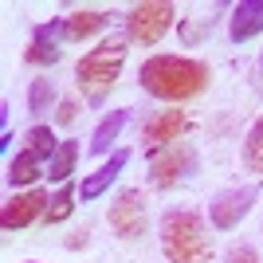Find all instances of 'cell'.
Instances as JSON below:
<instances>
[{
	"label": "cell",
	"instance_id": "1",
	"mask_svg": "<svg viewBox=\"0 0 263 263\" xmlns=\"http://www.w3.org/2000/svg\"><path fill=\"white\" fill-rule=\"evenodd\" d=\"M209 63L204 59H193V55H154L145 59L142 71H138V87L154 99L165 102H189L209 90Z\"/></svg>",
	"mask_w": 263,
	"mask_h": 263
},
{
	"label": "cell",
	"instance_id": "2",
	"mask_svg": "<svg viewBox=\"0 0 263 263\" xmlns=\"http://www.w3.org/2000/svg\"><path fill=\"white\" fill-rule=\"evenodd\" d=\"M126 44H130L126 35H106V40H99V47H90L75 63V87L83 90V99L90 106H102L106 95L114 90L122 63H126V51H130Z\"/></svg>",
	"mask_w": 263,
	"mask_h": 263
},
{
	"label": "cell",
	"instance_id": "3",
	"mask_svg": "<svg viewBox=\"0 0 263 263\" xmlns=\"http://www.w3.org/2000/svg\"><path fill=\"white\" fill-rule=\"evenodd\" d=\"M161 252L169 263H209L212 259V236L204 228V216L193 209H169L161 216Z\"/></svg>",
	"mask_w": 263,
	"mask_h": 263
},
{
	"label": "cell",
	"instance_id": "4",
	"mask_svg": "<svg viewBox=\"0 0 263 263\" xmlns=\"http://www.w3.org/2000/svg\"><path fill=\"white\" fill-rule=\"evenodd\" d=\"M189 173H197V149L189 142H173V145L149 154V185L161 189V193L185 185Z\"/></svg>",
	"mask_w": 263,
	"mask_h": 263
},
{
	"label": "cell",
	"instance_id": "5",
	"mask_svg": "<svg viewBox=\"0 0 263 263\" xmlns=\"http://www.w3.org/2000/svg\"><path fill=\"white\" fill-rule=\"evenodd\" d=\"M173 16L177 8L169 4V0H145V4H134L130 12H126V40H134V44H157L169 28H173Z\"/></svg>",
	"mask_w": 263,
	"mask_h": 263
},
{
	"label": "cell",
	"instance_id": "6",
	"mask_svg": "<svg viewBox=\"0 0 263 263\" xmlns=\"http://www.w3.org/2000/svg\"><path fill=\"white\" fill-rule=\"evenodd\" d=\"M106 224L118 240H142L145 236V193L142 189L114 193V200L106 209Z\"/></svg>",
	"mask_w": 263,
	"mask_h": 263
},
{
	"label": "cell",
	"instance_id": "7",
	"mask_svg": "<svg viewBox=\"0 0 263 263\" xmlns=\"http://www.w3.org/2000/svg\"><path fill=\"white\" fill-rule=\"evenodd\" d=\"M255 197H259V185H232V189H224V193H216V197H212V204H209L212 228L232 232L243 216H248V212H252Z\"/></svg>",
	"mask_w": 263,
	"mask_h": 263
},
{
	"label": "cell",
	"instance_id": "8",
	"mask_svg": "<svg viewBox=\"0 0 263 263\" xmlns=\"http://www.w3.org/2000/svg\"><path fill=\"white\" fill-rule=\"evenodd\" d=\"M189 130L185 110H157L154 118L142 122V145L154 154V149H165V145L181 142V134Z\"/></svg>",
	"mask_w": 263,
	"mask_h": 263
},
{
	"label": "cell",
	"instance_id": "9",
	"mask_svg": "<svg viewBox=\"0 0 263 263\" xmlns=\"http://www.w3.org/2000/svg\"><path fill=\"white\" fill-rule=\"evenodd\" d=\"M47 200H51V197H47L44 189L16 193V197L0 209V224H4V232H20V228H28V224H35V220H44Z\"/></svg>",
	"mask_w": 263,
	"mask_h": 263
},
{
	"label": "cell",
	"instance_id": "10",
	"mask_svg": "<svg viewBox=\"0 0 263 263\" xmlns=\"http://www.w3.org/2000/svg\"><path fill=\"white\" fill-rule=\"evenodd\" d=\"M110 28V12L99 8H79L71 16H59L55 20V32H59V44H79V40H90Z\"/></svg>",
	"mask_w": 263,
	"mask_h": 263
},
{
	"label": "cell",
	"instance_id": "11",
	"mask_svg": "<svg viewBox=\"0 0 263 263\" xmlns=\"http://www.w3.org/2000/svg\"><path fill=\"white\" fill-rule=\"evenodd\" d=\"M126 161H130V149H114V154H110V161L99 165V169H95V173H90L87 181L79 185V200H87V204H90V200H99L102 193H106V189L122 177Z\"/></svg>",
	"mask_w": 263,
	"mask_h": 263
},
{
	"label": "cell",
	"instance_id": "12",
	"mask_svg": "<svg viewBox=\"0 0 263 263\" xmlns=\"http://www.w3.org/2000/svg\"><path fill=\"white\" fill-rule=\"evenodd\" d=\"M24 59H28L32 67H40V71H47V67L59 63V32H55V20L32 28V40H28Z\"/></svg>",
	"mask_w": 263,
	"mask_h": 263
},
{
	"label": "cell",
	"instance_id": "13",
	"mask_svg": "<svg viewBox=\"0 0 263 263\" xmlns=\"http://www.w3.org/2000/svg\"><path fill=\"white\" fill-rule=\"evenodd\" d=\"M259 32H263V0H240L232 8V20H228L232 44H248Z\"/></svg>",
	"mask_w": 263,
	"mask_h": 263
},
{
	"label": "cell",
	"instance_id": "14",
	"mask_svg": "<svg viewBox=\"0 0 263 263\" xmlns=\"http://www.w3.org/2000/svg\"><path fill=\"white\" fill-rule=\"evenodd\" d=\"M44 173H47V161H44V157H35L32 149H20V154L8 161V185H12V189L35 185Z\"/></svg>",
	"mask_w": 263,
	"mask_h": 263
},
{
	"label": "cell",
	"instance_id": "15",
	"mask_svg": "<svg viewBox=\"0 0 263 263\" xmlns=\"http://www.w3.org/2000/svg\"><path fill=\"white\" fill-rule=\"evenodd\" d=\"M126 122H130V110L122 106V110H110L106 118L95 126V134H90V154H110V145L118 142V134L126 130Z\"/></svg>",
	"mask_w": 263,
	"mask_h": 263
},
{
	"label": "cell",
	"instance_id": "16",
	"mask_svg": "<svg viewBox=\"0 0 263 263\" xmlns=\"http://www.w3.org/2000/svg\"><path fill=\"white\" fill-rule=\"evenodd\" d=\"M75 165H79V142H75V138H63L59 149H55V157L47 161V181L67 185V177L75 173Z\"/></svg>",
	"mask_w": 263,
	"mask_h": 263
},
{
	"label": "cell",
	"instance_id": "17",
	"mask_svg": "<svg viewBox=\"0 0 263 263\" xmlns=\"http://www.w3.org/2000/svg\"><path fill=\"white\" fill-rule=\"evenodd\" d=\"M71 209H75V185L67 181V185H59L51 193V200H47V209H44V224H63L71 216Z\"/></svg>",
	"mask_w": 263,
	"mask_h": 263
},
{
	"label": "cell",
	"instance_id": "18",
	"mask_svg": "<svg viewBox=\"0 0 263 263\" xmlns=\"http://www.w3.org/2000/svg\"><path fill=\"white\" fill-rule=\"evenodd\" d=\"M24 149H32L35 157H44V161H51V157H55V149H59V142H55L51 126H44V122H35L32 130L24 134Z\"/></svg>",
	"mask_w": 263,
	"mask_h": 263
},
{
	"label": "cell",
	"instance_id": "19",
	"mask_svg": "<svg viewBox=\"0 0 263 263\" xmlns=\"http://www.w3.org/2000/svg\"><path fill=\"white\" fill-rule=\"evenodd\" d=\"M243 165H248V173L263 177V114L255 118V126L243 138Z\"/></svg>",
	"mask_w": 263,
	"mask_h": 263
},
{
	"label": "cell",
	"instance_id": "20",
	"mask_svg": "<svg viewBox=\"0 0 263 263\" xmlns=\"http://www.w3.org/2000/svg\"><path fill=\"white\" fill-rule=\"evenodd\" d=\"M55 102V87L51 79H32V87H28V114L32 118H40V114H47V106Z\"/></svg>",
	"mask_w": 263,
	"mask_h": 263
},
{
	"label": "cell",
	"instance_id": "21",
	"mask_svg": "<svg viewBox=\"0 0 263 263\" xmlns=\"http://www.w3.org/2000/svg\"><path fill=\"white\" fill-rule=\"evenodd\" d=\"M212 24H216L212 16H200V20H185V24H181V40L193 47L200 35H209V32H212Z\"/></svg>",
	"mask_w": 263,
	"mask_h": 263
},
{
	"label": "cell",
	"instance_id": "22",
	"mask_svg": "<svg viewBox=\"0 0 263 263\" xmlns=\"http://www.w3.org/2000/svg\"><path fill=\"white\" fill-rule=\"evenodd\" d=\"M79 118V102L75 99H59L55 102V126H71Z\"/></svg>",
	"mask_w": 263,
	"mask_h": 263
},
{
	"label": "cell",
	"instance_id": "23",
	"mask_svg": "<svg viewBox=\"0 0 263 263\" xmlns=\"http://www.w3.org/2000/svg\"><path fill=\"white\" fill-rule=\"evenodd\" d=\"M224 263H259V255H255V248H248V243H236Z\"/></svg>",
	"mask_w": 263,
	"mask_h": 263
},
{
	"label": "cell",
	"instance_id": "24",
	"mask_svg": "<svg viewBox=\"0 0 263 263\" xmlns=\"http://www.w3.org/2000/svg\"><path fill=\"white\" fill-rule=\"evenodd\" d=\"M87 236H90L87 228H83V232H75V236H71V240H67V248H87Z\"/></svg>",
	"mask_w": 263,
	"mask_h": 263
},
{
	"label": "cell",
	"instance_id": "25",
	"mask_svg": "<svg viewBox=\"0 0 263 263\" xmlns=\"http://www.w3.org/2000/svg\"><path fill=\"white\" fill-rule=\"evenodd\" d=\"M255 90L263 95V51H259V63H255Z\"/></svg>",
	"mask_w": 263,
	"mask_h": 263
}]
</instances>
